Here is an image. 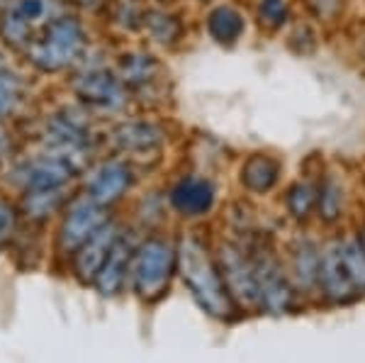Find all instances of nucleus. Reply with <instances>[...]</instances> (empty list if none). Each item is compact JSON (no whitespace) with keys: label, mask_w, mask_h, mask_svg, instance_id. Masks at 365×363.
Returning a JSON list of instances; mask_svg holds the SVG:
<instances>
[{"label":"nucleus","mask_w":365,"mask_h":363,"mask_svg":"<svg viewBox=\"0 0 365 363\" xmlns=\"http://www.w3.org/2000/svg\"><path fill=\"white\" fill-rule=\"evenodd\" d=\"M178 273L185 283V288L190 290V295L197 300V305L207 315L217 319H229L234 315L232 295H229L225 278H222L220 263L215 256L210 254L207 244L202 239L187 237L180 239L178 244Z\"/></svg>","instance_id":"obj_1"},{"label":"nucleus","mask_w":365,"mask_h":363,"mask_svg":"<svg viewBox=\"0 0 365 363\" xmlns=\"http://www.w3.org/2000/svg\"><path fill=\"white\" fill-rule=\"evenodd\" d=\"M86 51V29L76 17H56L46 25L42 39H34L27 56L39 71L56 73L73 66Z\"/></svg>","instance_id":"obj_2"},{"label":"nucleus","mask_w":365,"mask_h":363,"mask_svg":"<svg viewBox=\"0 0 365 363\" xmlns=\"http://www.w3.org/2000/svg\"><path fill=\"white\" fill-rule=\"evenodd\" d=\"M175 271H178V249H173V244L166 239L151 237L134 249L129 273L134 290L144 300H158L168 290Z\"/></svg>","instance_id":"obj_3"},{"label":"nucleus","mask_w":365,"mask_h":363,"mask_svg":"<svg viewBox=\"0 0 365 363\" xmlns=\"http://www.w3.org/2000/svg\"><path fill=\"white\" fill-rule=\"evenodd\" d=\"M217 263H220L222 278L232 295L237 307H261L258 297L256 271H253L251 251L244 249L237 242H222L217 251Z\"/></svg>","instance_id":"obj_4"},{"label":"nucleus","mask_w":365,"mask_h":363,"mask_svg":"<svg viewBox=\"0 0 365 363\" xmlns=\"http://www.w3.org/2000/svg\"><path fill=\"white\" fill-rule=\"evenodd\" d=\"M253 271H256L258 283V297H261V307L273 315H282L292 307L295 300V283L292 278L282 271V263L275 259L270 249H251Z\"/></svg>","instance_id":"obj_5"},{"label":"nucleus","mask_w":365,"mask_h":363,"mask_svg":"<svg viewBox=\"0 0 365 363\" xmlns=\"http://www.w3.org/2000/svg\"><path fill=\"white\" fill-rule=\"evenodd\" d=\"M108 208L93 203L91 198L73 203L63 220L61 230H58V249L63 254H76L93 234H98L108 225Z\"/></svg>","instance_id":"obj_6"},{"label":"nucleus","mask_w":365,"mask_h":363,"mask_svg":"<svg viewBox=\"0 0 365 363\" xmlns=\"http://www.w3.org/2000/svg\"><path fill=\"white\" fill-rule=\"evenodd\" d=\"M73 93L86 105L100 110H120L127 105V86L120 76L105 71V68H88L73 78Z\"/></svg>","instance_id":"obj_7"},{"label":"nucleus","mask_w":365,"mask_h":363,"mask_svg":"<svg viewBox=\"0 0 365 363\" xmlns=\"http://www.w3.org/2000/svg\"><path fill=\"white\" fill-rule=\"evenodd\" d=\"M319 288L329 302H344L356 300L361 292L353 285L349 276V268L344 261V249H341V239H331L322 247V263H319Z\"/></svg>","instance_id":"obj_8"},{"label":"nucleus","mask_w":365,"mask_h":363,"mask_svg":"<svg viewBox=\"0 0 365 363\" xmlns=\"http://www.w3.org/2000/svg\"><path fill=\"white\" fill-rule=\"evenodd\" d=\"M168 200L180 218H205L217 203V188L205 175H182L168 190Z\"/></svg>","instance_id":"obj_9"},{"label":"nucleus","mask_w":365,"mask_h":363,"mask_svg":"<svg viewBox=\"0 0 365 363\" xmlns=\"http://www.w3.org/2000/svg\"><path fill=\"white\" fill-rule=\"evenodd\" d=\"M76 173V166L63 156L46 154L39 159H32L22 163L15 171L17 183H22L27 193L32 190H56L61 185H66Z\"/></svg>","instance_id":"obj_10"},{"label":"nucleus","mask_w":365,"mask_h":363,"mask_svg":"<svg viewBox=\"0 0 365 363\" xmlns=\"http://www.w3.org/2000/svg\"><path fill=\"white\" fill-rule=\"evenodd\" d=\"M129 185H132V168L125 161H105L91 173L86 190L93 203L110 208L125 195Z\"/></svg>","instance_id":"obj_11"},{"label":"nucleus","mask_w":365,"mask_h":363,"mask_svg":"<svg viewBox=\"0 0 365 363\" xmlns=\"http://www.w3.org/2000/svg\"><path fill=\"white\" fill-rule=\"evenodd\" d=\"M120 239V230L108 222L98 234H93L91 239L73 254V273L78 276L83 283H93L96 276L103 268V263L108 261L110 251H113L115 242Z\"/></svg>","instance_id":"obj_12"},{"label":"nucleus","mask_w":365,"mask_h":363,"mask_svg":"<svg viewBox=\"0 0 365 363\" xmlns=\"http://www.w3.org/2000/svg\"><path fill=\"white\" fill-rule=\"evenodd\" d=\"M280 175H282L280 159H275L273 154H266V151H256V154L246 156L244 163H241L239 183L251 195H268L280 183Z\"/></svg>","instance_id":"obj_13"},{"label":"nucleus","mask_w":365,"mask_h":363,"mask_svg":"<svg viewBox=\"0 0 365 363\" xmlns=\"http://www.w3.org/2000/svg\"><path fill=\"white\" fill-rule=\"evenodd\" d=\"M113 142L125 154H149L166 142V132L154 122L146 120H132L122 122L113 130Z\"/></svg>","instance_id":"obj_14"},{"label":"nucleus","mask_w":365,"mask_h":363,"mask_svg":"<svg viewBox=\"0 0 365 363\" xmlns=\"http://www.w3.org/2000/svg\"><path fill=\"white\" fill-rule=\"evenodd\" d=\"M132 256H134L132 242H129L125 234H120V239H117L113 251H110L108 261L103 263L100 273L96 276V280H93L96 288L100 290V295L110 297V295H117V292H120V288L127 280L129 268H132Z\"/></svg>","instance_id":"obj_15"},{"label":"nucleus","mask_w":365,"mask_h":363,"mask_svg":"<svg viewBox=\"0 0 365 363\" xmlns=\"http://www.w3.org/2000/svg\"><path fill=\"white\" fill-rule=\"evenodd\" d=\"M205 29H207L210 39L220 46H234L246 32V17L244 13L232 3H220L210 8L205 15Z\"/></svg>","instance_id":"obj_16"},{"label":"nucleus","mask_w":365,"mask_h":363,"mask_svg":"<svg viewBox=\"0 0 365 363\" xmlns=\"http://www.w3.org/2000/svg\"><path fill=\"white\" fill-rule=\"evenodd\" d=\"M292 283L297 290L309 292L319 288V263L322 249L312 239H297L292 244Z\"/></svg>","instance_id":"obj_17"},{"label":"nucleus","mask_w":365,"mask_h":363,"mask_svg":"<svg viewBox=\"0 0 365 363\" xmlns=\"http://www.w3.org/2000/svg\"><path fill=\"white\" fill-rule=\"evenodd\" d=\"M120 81L127 88L134 91H144V88L154 86L161 76V63L154 54H146V51H132L120 58Z\"/></svg>","instance_id":"obj_18"},{"label":"nucleus","mask_w":365,"mask_h":363,"mask_svg":"<svg viewBox=\"0 0 365 363\" xmlns=\"http://www.w3.org/2000/svg\"><path fill=\"white\" fill-rule=\"evenodd\" d=\"M141 27H144V32L161 46L178 44L182 39V34H185V25H182L180 15L168 13V10H161V8L146 10V13L141 15Z\"/></svg>","instance_id":"obj_19"},{"label":"nucleus","mask_w":365,"mask_h":363,"mask_svg":"<svg viewBox=\"0 0 365 363\" xmlns=\"http://www.w3.org/2000/svg\"><path fill=\"white\" fill-rule=\"evenodd\" d=\"M319 200V185L309 183V180H295L285 193V208L292 220L304 222L317 210Z\"/></svg>","instance_id":"obj_20"},{"label":"nucleus","mask_w":365,"mask_h":363,"mask_svg":"<svg viewBox=\"0 0 365 363\" xmlns=\"http://www.w3.org/2000/svg\"><path fill=\"white\" fill-rule=\"evenodd\" d=\"M317 213L327 225H334L344 218V185L336 175H324L319 183V200H317Z\"/></svg>","instance_id":"obj_21"},{"label":"nucleus","mask_w":365,"mask_h":363,"mask_svg":"<svg viewBox=\"0 0 365 363\" xmlns=\"http://www.w3.org/2000/svg\"><path fill=\"white\" fill-rule=\"evenodd\" d=\"M341 249H344V261L349 268V276L358 292H365V244L361 234H349L341 239Z\"/></svg>","instance_id":"obj_22"},{"label":"nucleus","mask_w":365,"mask_h":363,"mask_svg":"<svg viewBox=\"0 0 365 363\" xmlns=\"http://www.w3.org/2000/svg\"><path fill=\"white\" fill-rule=\"evenodd\" d=\"M290 15V0H256V22L266 32H280Z\"/></svg>","instance_id":"obj_23"},{"label":"nucleus","mask_w":365,"mask_h":363,"mask_svg":"<svg viewBox=\"0 0 365 363\" xmlns=\"http://www.w3.org/2000/svg\"><path fill=\"white\" fill-rule=\"evenodd\" d=\"M61 203H63L61 188H56V190H32V193H27L25 208H27V213L32 215V218L42 220V218H49L51 213H56Z\"/></svg>","instance_id":"obj_24"},{"label":"nucleus","mask_w":365,"mask_h":363,"mask_svg":"<svg viewBox=\"0 0 365 363\" xmlns=\"http://www.w3.org/2000/svg\"><path fill=\"white\" fill-rule=\"evenodd\" d=\"M0 34L5 37V42L13 44V46H22L29 42V22L22 17L17 10H8L0 20Z\"/></svg>","instance_id":"obj_25"},{"label":"nucleus","mask_w":365,"mask_h":363,"mask_svg":"<svg viewBox=\"0 0 365 363\" xmlns=\"http://www.w3.org/2000/svg\"><path fill=\"white\" fill-rule=\"evenodd\" d=\"M287 44H290V49L295 51L299 56H309L314 54L317 49V34L314 29H312L307 22H302V25H295L290 32V37H287Z\"/></svg>","instance_id":"obj_26"},{"label":"nucleus","mask_w":365,"mask_h":363,"mask_svg":"<svg viewBox=\"0 0 365 363\" xmlns=\"http://www.w3.org/2000/svg\"><path fill=\"white\" fill-rule=\"evenodd\" d=\"M302 3L317 22H334L344 10V0H302Z\"/></svg>","instance_id":"obj_27"},{"label":"nucleus","mask_w":365,"mask_h":363,"mask_svg":"<svg viewBox=\"0 0 365 363\" xmlns=\"http://www.w3.org/2000/svg\"><path fill=\"white\" fill-rule=\"evenodd\" d=\"M17 101H20V83L13 76L0 71V120L13 113Z\"/></svg>","instance_id":"obj_28"},{"label":"nucleus","mask_w":365,"mask_h":363,"mask_svg":"<svg viewBox=\"0 0 365 363\" xmlns=\"http://www.w3.org/2000/svg\"><path fill=\"white\" fill-rule=\"evenodd\" d=\"M15 10L25 17L27 22H34L44 15L46 8H44V0H20V3L15 5Z\"/></svg>","instance_id":"obj_29"},{"label":"nucleus","mask_w":365,"mask_h":363,"mask_svg":"<svg viewBox=\"0 0 365 363\" xmlns=\"http://www.w3.org/2000/svg\"><path fill=\"white\" fill-rule=\"evenodd\" d=\"M15 230V210L8 203H0V244L10 239Z\"/></svg>","instance_id":"obj_30"},{"label":"nucleus","mask_w":365,"mask_h":363,"mask_svg":"<svg viewBox=\"0 0 365 363\" xmlns=\"http://www.w3.org/2000/svg\"><path fill=\"white\" fill-rule=\"evenodd\" d=\"M361 239H363V244H365V227H363V232H361Z\"/></svg>","instance_id":"obj_31"},{"label":"nucleus","mask_w":365,"mask_h":363,"mask_svg":"<svg viewBox=\"0 0 365 363\" xmlns=\"http://www.w3.org/2000/svg\"><path fill=\"white\" fill-rule=\"evenodd\" d=\"M166 3H168V0H166Z\"/></svg>","instance_id":"obj_32"}]
</instances>
